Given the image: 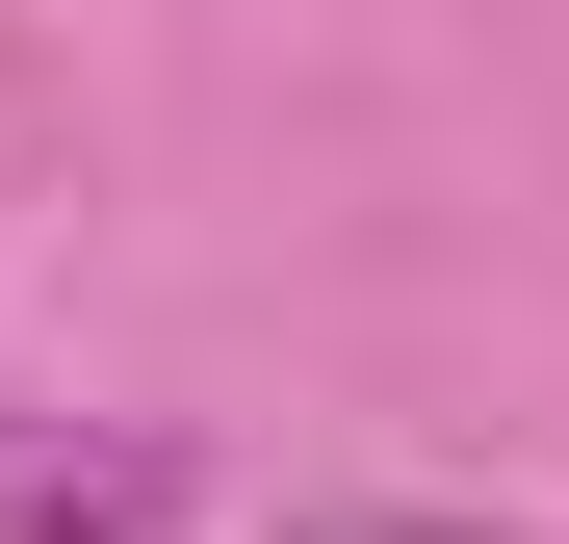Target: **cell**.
Wrapping results in <instances>:
<instances>
[{
	"instance_id": "cell-1",
	"label": "cell",
	"mask_w": 569,
	"mask_h": 544,
	"mask_svg": "<svg viewBox=\"0 0 569 544\" xmlns=\"http://www.w3.org/2000/svg\"><path fill=\"white\" fill-rule=\"evenodd\" d=\"M311 544H492V518H311Z\"/></svg>"
}]
</instances>
